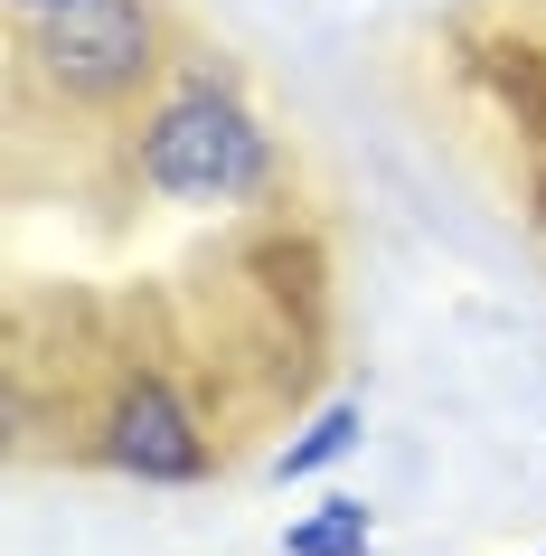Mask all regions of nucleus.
Listing matches in <instances>:
<instances>
[{
    "label": "nucleus",
    "mask_w": 546,
    "mask_h": 556,
    "mask_svg": "<svg viewBox=\"0 0 546 556\" xmlns=\"http://www.w3.org/2000/svg\"><path fill=\"white\" fill-rule=\"evenodd\" d=\"M189 58L161 0H58V10H20L10 20V114L38 132V114L58 123H132L151 94L170 86V66Z\"/></svg>",
    "instance_id": "obj_1"
},
{
    "label": "nucleus",
    "mask_w": 546,
    "mask_h": 556,
    "mask_svg": "<svg viewBox=\"0 0 546 556\" xmlns=\"http://www.w3.org/2000/svg\"><path fill=\"white\" fill-rule=\"evenodd\" d=\"M123 170H132V189H151V199L236 207V199H264L274 142H264V123L236 104L227 76L189 48V66L123 123Z\"/></svg>",
    "instance_id": "obj_2"
},
{
    "label": "nucleus",
    "mask_w": 546,
    "mask_h": 556,
    "mask_svg": "<svg viewBox=\"0 0 546 556\" xmlns=\"http://www.w3.org/2000/svg\"><path fill=\"white\" fill-rule=\"evenodd\" d=\"M94 453L114 471H142V481H199V471L217 463L207 425L179 406L170 378H123L114 406H104V425H94Z\"/></svg>",
    "instance_id": "obj_3"
},
{
    "label": "nucleus",
    "mask_w": 546,
    "mask_h": 556,
    "mask_svg": "<svg viewBox=\"0 0 546 556\" xmlns=\"http://www.w3.org/2000/svg\"><path fill=\"white\" fill-rule=\"evenodd\" d=\"M283 556H368V500H320L283 528Z\"/></svg>",
    "instance_id": "obj_4"
},
{
    "label": "nucleus",
    "mask_w": 546,
    "mask_h": 556,
    "mask_svg": "<svg viewBox=\"0 0 546 556\" xmlns=\"http://www.w3.org/2000/svg\"><path fill=\"white\" fill-rule=\"evenodd\" d=\"M358 425H368L358 406H320L312 425H302V434L283 443V463H274V471H283V481H302V471H330V463L348 453V443H358Z\"/></svg>",
    "instance_id": "obj_5"
},
{
    "label": "nucleus",
    "mask_w": 546,
    "mask_h": 556,
    "mask_svg": "<svg viewBox=\"0 0 546 556\" xmlns=\"http://www.w3.org/2000/svg\"><path fill=\"white\" fill-rule=\"evenodd\" d=\"M20 10H58V0H10V20H20Z\"/></svg>",
    "instance_id": "obj_6"
}]
</instances>
